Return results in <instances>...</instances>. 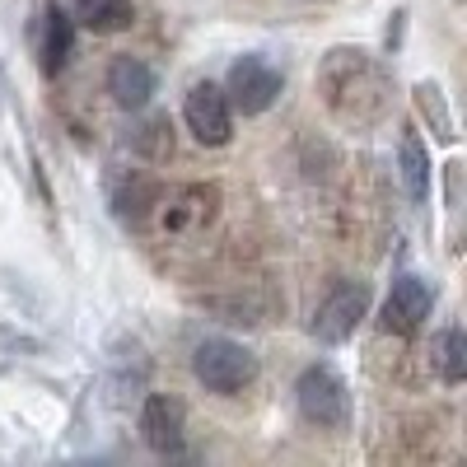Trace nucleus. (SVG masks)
Segmentation results:
<instances>
[{
    "instance_id": "obj_9",
    "label": "nucleus",
    "mask_w": 467,
    "mask_h": 467,
    "mask_svg": "<svg viewBox=\"0 0 467 467\" xmlns=\"http://www.w3.org/2000/svg\"><path fill=\"white\" fill-rule=\"evenodd\" d=\"M66 10H70L75 24H85L94 33H117L136 19L131 0H66Z\"/></svg>"
},
{
    "instance_id": "obj_12",
    "label": "nucleus",
    "mask_w": 467,
    "mask_h": 467,
    "mask_svg": "<svg viewBox=\"0 0 467 467\" xmlns=\"http://www.w3.org/2000/svg\"><path fill=\"white\" fill-rule=\"evenodd\" d=\"M70 43H75V33H70V15H66V10H52V15H47V47H43L47 70H61V66H66Z\"/></svg>"
},
{
    "instance_id": "obj_3",
    "label": "nucleus",
    "mask_w": 467,
    "mask_h": 467,
    "mask_svg": "<svg viewBox=\"0 0 467 467\" xmlns=\"http://www.w3.org/2000/svg\"><path fill=\"white\" fill-rule=\"evenodd\" d=\"M281 70L271 66V61H262V57H239L229 66V85H224V99H229V108H239L244 117H257V112H266L271 103L281 99Z\"/></svg>"
},
{
    "instance_id": "obj_7",
    "label": "nucleus",
    "mask_w": 467,
    "mask_h": 467,
    "mask_svg": "<svg viewBox=\"0 0 467 467\" xmlns=\"http://www.w3.org/2000/svg\"><path fill=\"white\" fill-rule=\"evenodd\" d=\"M140 435L154 453H182V407L154 393L140 411Z\"/></svg>"
},
{
    "instance_id": "obj_11",
    "label": "nucleus",
    "mask_w": 467,
    "mask_h": 467,
    "mask_svg": "<svg viewBox=\"0 0 467 467\" xmlns=\"http://www.w3.org/2000/svg\"><path fill=\"white\" fill-rule=\"evenodd\" d=\"M435 365H440V379H444V383H462V379H467V337H462L458 327L440 332V341H435Z\"/></svg>"
},
{
    "instance_id": "obj_8",
    "label": "nucleus",
    "mask_w": 467,
    "mask_h": 467,
    "mask_svg": "<svg viewBox=\"0 0 467 467\" xmlns=\"http://www.w3.org/2000/svg\"><path fill=\"white\" fill-rule=\"evenodd\" d=\"M108 94L122 108H145L154 94V70L140 57H117L108 66Z\"/></svg>"
},
{
    "instance_id": "obj_1",
    "label": "nucleus",
    "mask_w": 467,
    "mask_h": 467,
    "mask_svg": "<svg viewBox=\"0 0 467 467\" xmlns=\"http://www.w3.org/2000/svg\"><path fill=\"white\" fill-rule=\"evenodd\" d=\"M192 374H197L211 393L234 398L257 379V356L248 346L229 341V337H211V341H202L197 350H192Z\"/></svg>"
},
{
    "instance_id": "obj_4",
    "label": "nucleus",
    "mask_w": 467,
    "mask_h": 467,
    "mask_svg": "<svg viewBox=\"0 0 467 467\" xmlns=\"http://www.w3.org/2000/svg\"><path fill=\"white\" fill-rule=\"evenodd\" d=\"M182 117H187L192 136H197L202 145H224L229 131H234V108H229L224 89L211 85V80H202V85H192V89H187Z\"/></svg>"
},
{
    "instance_id": "obj_10",
    "label": "nucleus",
    "mask_w": 467,
    "mask_h": 467,
    "mask_svg": "<svg viewBox=\"0 0 467 467\" xmlns=\"http://www.w3.org/2000/svg\"><path fill=\"white\" fill-rule=\"evenodd\" d=\"M398 164H402V187L411 202L431 197V154H425L416 131H402V150H398Z\"/></svg>"
},
{
    "instance_id": "obj_5",
    "label": "nucleus",
    "mask_w": 467,
    "mask_h": 467,
    "mask_svg": "<svg viewBox=\"0 0 467 467\" xmlns=\"http://www.w3.org/2000/svg\"><path fill=\"white\" fill-rule=\"evenodd\" d=\"M365 308H369V290H365V281H341V285L323 299L318 318H314V332H318L323 341H346L350 332L360 327Z\"/></svg>"
},
{
    "instance_id": "obj_6",
    "label": "nucleus",
    "mask_w": 467,
    "mask_h": 467,
    "mask_svg": "<svg viewBox=\"0 0 467 467\" xmlns=\"http://www.w3.org/2000/svg\"><path fill=\"white\" fill-rule=\"evenodd\" d=\"M431 304H435V295L420 276H398L388 299H383V327L398 332V337H411V332H420L425 318H431Z\"/></svg>"
},
{
    "instance_id": "obj_2",
    "label": "nucleus",
    "mask_w": 467,
    "mask_h": 467,
    "mask_svg": "<svg viewBox=\"0 0 467 467\" xmlns=\"http://www.w3.org/2000/svg\"><path fill=\"white\" fill-rule=\"evenodd\" d=\"M295 398H299V411L304 420L314 425H327V431H341V425L350 420V393L337 369L327 365H308L295 383Z\"/></svg>"
}]
</instances>
